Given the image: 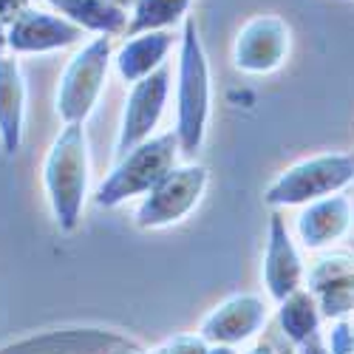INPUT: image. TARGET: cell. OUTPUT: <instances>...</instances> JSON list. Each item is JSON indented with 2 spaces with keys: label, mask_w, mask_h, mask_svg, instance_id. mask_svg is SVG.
I'll return each mask as SVG.
<instances>
[{
  "label": "cell",
  "mask_w": 354,
  "mask_h": 354,
  "mask_svg": "<svg viewBox=\"0 0 354 354\" xmlns=\"http://www.w3.org/2000/svg\"><path fill=\"white\" fill-rule=\"evenodd\" d=\"M43 187L54 224L74 232L88 196V139L82 125H66L51 142L43 162Z\"/></svg>",
  "instance_id": "obj_1"
},
{
  "label": "cell",
  "mask_w": 354,
  "mask_h": 354,
  "mask_svg": "<svg viewBox=\"0 0 354 354\" xmlns=\"http://www.w3.org/2000/svg\"><path fill=\"white\" fill-rule=\"evenodd\" d=\"M179 82H176V139L185 156H196L207 136L210 122V63L198 40L196 23L185 20L179 46Z\"/></svg>",
  "instance_id": "obj_2"
},
{
  "label": "cell",
  "mask_w": 354,
  "mask_h": 354,
  "mask_svg": "<svg viewBox=\"0 0 354 354\" xmlns=\"http://www.w3.org/2000/svg\"><path fill=\"white\" fill-rule=\"evenodd\" d=\"M182 147L176 133H162V136H151L147 142L136 145L131 153H125L122 159H116L113 170L102 179V185L94 193V201L100 207H120V204L136 198V196H147L165 176L179 165Z\"/></svg>",
  "instance_id": "obj_3"
},
{
  "label": "cell",
  "mask_w": 354,
  "mask_h": 354,
  "mask_svg": "<svg viewBox=\"0 0 354 354\" xmlns=\"http://www.w3.org/2000/svg\"><path fill=\"white\" fill-rule=\"evenodd\" d=\"M354 185V156L351 153H320L286 167L267 187L263 201L270 207H298L320 198L343 193Z\"/></svg>",
  "instance_id": "obj_4"
},
{
  "label": "cell",
  "mask_w": 354,
  "mask_h": 354,
  "mask_svg": "<svg viewBox=\"0 0 354 354\" xmlns=\"http://www.w3.org/2000/svg\"><path fill=\"white\" fill-rule=\"evenodd\" d=\"M108 68H111V37H94L68 60L54 100L57 116L63 120V125H82L91 116L105 88Z\"/></svg>",
  "instance_id": "obj_5"
},
{
  "label": "cell",
  "mask_w": 354,
  "mask_h": 354,
  "mask_svg": "<svg viewBox=\"0 0 354 354\" xmlns=\"http://www.w3.org/2000/svg\"><path fill=\"white\" fill-rule=\"evenodd\" d=\"M210 173L204 165L187 162V165H176L165 179L142 198L136 207V227L139 230H159L179 224L182 218L190 216V210L201 201L204 190H207Z\"/></svg>",
  "instance_id": "obj_6"
},
{
  "label": "cell",
  "mask_w": 354,
  "mask_h": 354,
  "mask_svg": "<svg viewBox=\"0 0 354 354\" xmlns=\"http://www.w3.org/2000/svg\"><path fill=\"white\" fill-rule=\"evenodd\" d=\"M167 94H170V68L167 66L156 68L151 77L131 85V94L122 108L120 133H116V145H113L116 159H122L136 145L151 139V133L156 131L162 113H165Z\"/></svg>",
  "instance_id": "obj_7"
},
{
  "label": "cell",
  "mask_w": 354,
  "mask_h": 354,
  "mask_svg": "<svg viewBox=\"0 0 354 354\" xmlns=\"http://www.w3.org/2000/svg\"><path fill=\"white\" fill-rule=\"evenodd\" d=\"M270 320V306L261 295L241 292L230 295L218 306H213L204 315L198 335L210 346H244L250 343Z\"/></svg>",
  "instance_id": "obj_8"
},
{
  "label": "cell",
  "mask_w": 354,
  "mask_h": 354,
  "mask_svg": "<svg viewBox=\"0 0 354 354\" xmlns=\"http://www.w3.org/2000/svg\"><path fill=\"white\" fill-rule=\"evenodd\" d=\"M289 54V28L275 15H261L241 26L232 46V63L247 74H270Z\"/></svg>",
  "instance_id": "obj_9"
},
{
  "label": "cell",
  "mask_w": 354,
  "mask_h": 354,
  "mask_svg": "<svg viewBox=\"0 0 354 354\" xmlns=\"http://www.w3.org/2000/svg\"><path fill=\"white\" fill-rule=\"evenodd\" d=\"M263 286H267V295L281 304L286 301L292 292L304 289L306 281V267L304 258L295 247L286 221L281 218V213L270 216V232H267V252H263Z\"/></svg>",
  "instance_id": "obj_10"
},
{
  "label": "cell",
  "mask_w": 354,
  "mask_h": 354,
  "mask_svg": "<svg viewBox=\"0 0 354 354\" xmlns=\"http://www.w3.org/2000/svg\"><path fill=\"white\" fill-rule=\"evenodd\" d=\"M6 32H9V51L15 54H46L74 46L82 37V28L74 26L71 20L32 6L15 15L6 26Z\"/></svg>",
  "instance_id": "obj_11"
},
{
  "label": "cell",
  "mask_w": 354,
  "mask_h": 354,
  "mask_svg": "<svg viewBox=\"0 0 354 354\" xmlns=\"http://www.w3.org/2000/svg\"><path fill=\"white\" fill-rule=\"evenodd\" d=\"M131 346L125 335L102 329H57L3 346L0 354H116Z\"/></svg>",
  "instance_id": "obj_12"
},
{
  "label": "cell",
  "mask_w": 354,
  "mask_h": 354,
  "mask_svg": "<svg viewBox=\"0 0 354 354\" xmlns=\"http://www.w3.org/2000/svg\"><path fill=\"white\" fill-rule=\"evenodd\" d=\"M351 224H354L351 201L343 193H337V196L306 204L298 221H295V232H298V241L306 250H323L346 239Z\"/></svg>",
  "instance_id": "obj_13"
},
{
  "label": "cell",
  "mask_w": 354,
  "mask_h": 354,
  "mask_svg": "<svg viewBox=\"0 0 354 354\" xmlns=\"http://www.w3.org/2000/svg\"><path fill=\"white\" fill-rule=\"evenodd\" d=\"M26 122V80L15 57H0V147L15 156L23 145Z\"/></svg>",
  "instance_id": "obj_14"
},
{
  "label": "cell",
  "mask_w": 354,
  "mask_h": 354,
  "mask_svg": "<svg viewBox=\"0 0 354 354\" xmlns=\"http://www.w3.org/2000/svg\"><path fill=\"white\" fill-rule=\"evenodd\" d=\"M173 48V35L170 32H145L131 40L116 51L113 66L116 74L125 85H136L139 80L151 77L156 68L165 66V57Z\"/></svg>",
  "instance_id": "obj_15"
},
{
  "label": "cell",
  "mask_w": 354,
  "mask_h": 354,
  "mask_svg": "<svg viewBox=\"0 0 354 354\" xmlns=\"http://www.w3.org/2000/svg\"><path fill=\"white\" fill-rule=\"evenodd\" d=\"M66 20L80 26L82 32H94L100 37H113L128 32V9L113 0H46Z\"/></svg>",
  "instance_id": "obj_16"
},
{
  "label": "cell",
  "mask_w": 354,
  "mask_h": 354,
  "mask_svg": "<svg viewBox=\"0 0 354 354\" xmlns=\"http://www.w3.org/2000/svg\"><path fill=\"white\" fill-rule=\"evenodd\" d=\"M278 323H281V332L283 337L298 348L301 343H306L309 337H315L320 332V323H323V312L317 298L309 289H298L292 292L286 301L278 304Z\"/></svg>",
  "instance_id": "obj_17"
},
{
  "label": "cell",
  "mask_w": 354,
  "mask_h": 354,
  "mask_svg": "<svg viewBox=\"0 0 354 354\" xmlns=\"http://www.w3.org/2000/svg\"><path fill=\"white\" fill-rule=\"evenodd\" d=\"M187 9H190V0H133L128 37H136L145 32H167L170 26L185 20Z\"/></svg>",
  "instance_id": "obj_18"
},
{
  "label": "cell",
  "mask_w": 354,
  "mask_h": 354,
  "mask_svg": "<svg viewBox=\"0 0 354 354\" xmlns=\"http://www.w3.org/2000/svg\"><path fill=\"white\" fill-rule=\"evenodd\" d=\"M335 354H354V312L329 320V332H323Z\"/></svg>",
  "instance_id": "obj_19"
},
{
  "label": "cell",
  "mask_w": 354,
  "mask_h": 354,
  "mask_svg": "<svg viewBox=\"0 0 354 354\" xmlns=\"http://www.w3.org/2000/svg\"><path fill=\"white\" fill-rule=\"evenodd\" d=\"M162 354H210V343L198 332L196 335H176L165 346H159Z\"/></svg>",
  "instance_id": "obj_20"
},
{
  "label": "cell",
  "mask_w": 354,
  "mask_h": 354,
  "mask_svg": "<svg viewBox=\"0 0 354 354\" xmlns=\"http://www.w3.org/2000/svg\"><path fill=\"white\" fill-rule=\"evenodd\" d=\"M298 354H335L326 343V337H323V332H317L315 337H309L306 343L298 346Z\"/></svg>",
  "instance_id": "obj_21"
},
{
  "label": "cell",
  "mask_w": 354,
  "mask_h": 354,
  "mask_svg": "<svg viewBox=\"0 0 354 354\" xmlns=\"http://www.w3.org/2000/svg\"><path fill=\"white\" fill-rule=\"evenodd\" d=\"M23 9H28V0H0V20H12Z\"/></svg>",
  "instance_id": "obj_22"
},
{
  "label": "cell",
  "mask_w": 354,
  "mask_h": 354,
  "mask_svg": "<svg viewBox=\"0 0 354 354\" xmlns=\"http://www.w3.org/2000/svg\"><path fill=\"white\" fill-rule=\"evenodd\" d=\"M9 51V32H6V20H0V57H6Z\"/></svg>",
  "instance_id": "obj_23"
},
{
  "label": "cell",
  "mask_w": 354,
  "mask_h": 354,
  "mask_svg": "<svg viewBox=\"0 0 354 354\" xmlns=\"http://www.w3.org/2000/svg\"><path fill=\"white\" fill-rule=\"evenodd\" d=\"M210 354H241L235 346H210Z\"/></svg>",
  "instance_id": "obj_24"
},
{
  "label": "cell",
  "mask_w": 354,
  "mask_h": 354,
  "mask_svg": "<svg viewBox=\"0 0 354 354\" xmlns=\"http://www.w3.org/2000/svg\"><path fill=\"white\" fill-rule=\"evenodd\" d=\"M247 354H275V351H272V346H270V343H258V346H252Z\"/></svg>",
  "instance_id": "obj_25"
},
{
  "label": "cell",
  "mask_w": 354,
  "mask_h": 354,
  "mask_svg": "<svg viewBox=\"0 0 354 354\" xmlns=\"http://www.w3.org/2000/svg\"><path fill=\"white\" fill-rule=\"evenodd\" d=\"M113 3H120V6H125V9H128V6H133V0H113Z\"/></svg>",
  "instance_id": "obj_26"
}]
</instances>
